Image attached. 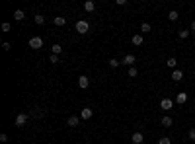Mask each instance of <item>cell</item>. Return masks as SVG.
<instances>
[{"instance_id": "obj_1", "label": "cell", "mask_w": 195, "mask_h": 144, "mask_svg": "<svg viewBox=\"0 0 195 144\" xmlns=\"http://www.w3.org/2000/svg\"><path fill=\"white\" fill-rule=\"evenodd\" d=\"M76 33H80V35H84V33H88L90 31V24L86 20H80V21H76Z\"/></svg>"}, {"instance_id": "obj_2", "label": "cell", "mask_w": 195, "mask_h": 144, "mask_svg": "<svg viewBox=\"0 0 195 144\" xmlns=\"http://www.w3.org/2000/svg\"><path fill=\"white\" fill-rule=\"evenodd\" d=\"M135 62H137V56H135V55H131V53L125 55L123 59H121V64H125V66H129V68L135 66Z\"/></svg>"}, {"instance_id": "obj_3", "label": "cell", "mask_w": 195, "mask_h": 144, "mask_svg": "<svg viewBox=\"0 0 195 144\" xmlns=\"http://www.w3.org/2000/svg\"><path fill=\"white\" fill-rule=\"evenodd\" d=\"M27 119H30V115L27 113H18V117H16V127H26L27 125Z\"/></svg>"}, {"instance_id": "obj_4", "label": "cell", "mask_w": 195, "mask_h": 144, "mask_svg": "<svg viewBox=\"0 0 195 144\" xmlns=\"http://www.w3.org/2000/svg\"><path fill=\"white\" fill-rule=\"evenodd\" d=\"M30 47L33 49V51L41 49V47H43V37H31V39H30Z\"/></svg>"}, {"instance_id": "obj_5", "label": "cell", "mask_w": 195, "mask_h": 144, "mask_svg": "<svg viewBox=\"0 0 195 144\" xmlns=\"http://www.w3.org/2000/svg\"><path fill=\"white\" fill-rule=\"evenodd\" d=\"M172 107H174V99H170V97H164L162 101H160V109H172Z\"/></svg>"}, {"instance_id": "obj_6", "label": "cell", "mask_w": 195, "mask_h": 144, "mask_svg": "<svg viewBox=\"0 0 195 144\" xmlns=\"http://www.w3.org/2000/svg\"><path fill=\"white\" fill-rule=\"evenodd\" d=\"M131 142H133V144H142V142H144V136H142V133H141V131L133 133V136H131Z\"/></svg>"}, {"instance_id": "obj_7", "label": "cell", "mask_w": 195, "mask_h": 144, "mask_svg": "<svg viewBox=\"0 0 195 144\" xmlns=\"http://www.w3.org/2000/svg\"><path fill=\"white\" fill-rule=\"evenodd\" d=\"M78 123H80V117H78V115H72V117H68V121H67V125H68L70 128L78 127Z\"/></svg>"}, {"instance_id": "obj_8", "label": "cell", "mask_w": 195, "mask_h": 144, "mask_svg": "<svg viewBox=\"0 0 195 144\" xmlns=\"http://www.w3.org/2000/svg\"><path fill=\"white\" fill-rule=\"evenodd\" d=\"M92 115H94V111L90 109V107H84V109L80 111V119H84V121H88V119L92 117Z\"/></svg>"}, {"instance_id": "obj_9", "label": "cell", "mask_w": 195, "mask_h": 144, "mask_svg": "<svg viewBox=\"0 0 195 144\" xmlns=\"http://www.w3.org/2000/svg\"><path fill=\"white\" fill-rule=\"evenodd\" d=\"M172 80H174V82H179V80H183V70L176 68L174 72H172Z\"/></svg>"}, {"instance_id": "obj_10", "label": "cell", "mask_w": 195, "mask_h": 144, "mask_svg": "<svg viewBox=\"0 0 195 144\" xmlns=\"http://www.w3.org/2000/svg\"><path fill=\"white\" fill-rule=\"evenodd\" d=\"M78 86H80L82 90H86L90 86V78L88 76H80V78H78Z\"/></svg>"}, {"instance_id": "obj_11", "label": "cell", "mask_w": 195, "mask_h": 144, "mask_svg": "<svg viewBox=\"0 0 195 144\" xmlns=\"http://www.w3.org/2000/svg\"><path fill=\"white\" fill-rule=\"evenodd\" d=\"M187 99H189V96H187L185 92H179L178 96H176V103H185Z\"/></svg>"}, {"instance_id": "obj_12", "label": "cell", "mask_w": 195, "mask_h": 144, "mask_svg": "<svg viewBox=\"0 0 195 144\" xmlns=\"http://www.w3.org/2000/svg\"><path fill=\"white\" fill-rule=\"evenodd\" d=\"M84 10L86 12H94L96 10V2H94V0H86L84 2Z\"/></svg>"}, {"instance_id": "obj_13", "label": "cell", "mask_w": 195, "mask_h": 144, "mask_svg": "<svg viewBox=\"0 0 195 144\" xmlns=\"http://www.w3.org/2000/svg\"><path fill=\"white\" fill-rule=\"evenodd\" d=\"M53 24H55L57 27H63L64 24H67V20H64L63 16H55V20H53Z\"/></svg>"}, {"instance_id": "obj_14", "label": "cell", "mask_w": 195, "mask_h": 144, "mask_svg": "<svg viewBox=\"0 0 195 144\" xmlns=\"http://www.w3.org/2000/svg\"><path fill=\"white\" fill-rule=\"evenodd\" d=\"M160 123H162V127H166V128H168V127H172V125H174V121H172V117H168V115H166V117H162V121H160Z\"/></svg>"}, {"instance_id": "obj_15", "label": "cell", "mask_w": 195, "mask_h": 144, "mask_svg": "<svg viewBox=\"0 0 195 144\" xmlns=\"http://www.w3.org/2000/svg\"><path fill=\"white\" fill-rule=\"evenodd\" d=\"M166 64H168V68H174V70H176V66H178V59H176V56H170V59L166 61Z\"/></svg>"}, {"instance_id": "obj_16", "label": "cell", "mask_w": 195, "mask_h": 144, "mask_svg": "<svg viewBox=\"0 0 195 144\" xmlns=\"http://www.w3.org/2000/svg\"><path fill=\"white\" fill-rule=\"evenodd\" d=\"M31 115H33V117H43V115H45V109H41V107H33Z\"/></svg>"}, {"instance_id": "obj_17", "label": "cell", "mask_w": 195, "mask_h": 144, "mask_svg": "<svg viewBox=\"0 0 195 144\" xmlns=\"http://www.w3.org/2000/svg\"><path fill=\"white\" fill-rule=\"evenodd\" d=\"M33 20H35V24H37V25H43V24H45V16H41V14H35Z\"/></svg>"}, {"instance_id": "obj_18", "label": "cell", "mask_w": 195, "mask_h": 144, "mask_svg": "<svg viewBox=\"0 0 195 144\" xmlns=\"http://www.w3.org/2000/svg\"><path fill=\"white\" fill-rule=\"evenodd\" d=\"M131 41H133V45H142V41H144V39H142V35L137 33V35H133V39H131Z\"/></svg>"}, {"instance_id": "obj_19", "label": "cell", "mask_w": 195, "mask_h": 144, "mask_svg": "<svg viewBox=\"0 0 195 144\" xmlns=\"http://www.w3.org/2000/svg\"><path fill=\"white\" fill-rule=\"evenodd\" d=\"M26 18V14H24V10H16L14 12V20H18V21H21Z\"/></svg>"}, {"instance_id": "obj_20", "label": "cell", "mask_w": 195, "mask_h": 144, "mask_svg": "<svg viewBox=\"0 0 195 144\" xmlns=\"http://www.w3.org/2000/svg\"><path fill=\"white\" fill-rule=\"evenodd\" d=\"M178 18H179V14H178L176 10H170V12H168V20H170V21H176Z\"/></svg>"}, {"instance_id": "obj_21", "label": "cell", "mask_w": 195, "mask_h": 144, "mask_svg": "<svg viewBox=\"0 0 195 144\" xmlns=\"http://www.w3.org/2000/svg\"><path fill=\"white\" fill-rule=\"evenodd\" d=\"M141 31H142V33H150V31H152V25H150V24H146V21H144V24L141 25Z\"/></svg>"}, {"instance_id": "obj_22", "label": "cell", "mask_w": 195, "mask_h": 144, "mask_svg": "<svg viewBox=\"0 0 195 144\" xmlns=\"http://www.w3.org/2000/svg\"><path fill=\"white\" fill-rule=\"evenodd\" d=\"M189 33H191V31H187V29H179V31H178V37H179V39H187V37H189Z\"/></svg>"}, {"instance_id": "obj_23", "label": "cell", "mask_w": 195, "mask_h": 144, "mask_svg": "<svg viewBox=\"0 0 195 144\" xmlns=\"http://www.w3.org/2000/svg\"><path fill=\"white\" fill-rule=\"evenodd\" d=\"M51 51H53V55H61V53H63V47L59 45V43H57V45L51 47Z\"/></svg>"}, {"instance_id": "obj_24", "label": "cell", "mask_w": 195, "mask_h": 144, "mask_svg": "<svg viewBox=\"0 0 195 144\" xmlns=\"http://www.w3.org/2000/svg\"><path fill=\"white\" fill-rule=\"evenodd\" d=\"M107 62H109V66H111V68H117L119 64H121V61H117V59H109Z\"/></svg>"}, {"instance_id": "obj_25", "label": "cell", "mask_w": 195, "mask_h": 144, "mask_svg": "<svg viewBox=\"0 0 195 144\" xmlns=\"http://www.w3.org/2000/svg\"><path fill=\"white\" fill-rule=\"evenodd\" d=\"M137 74H139V70H137V66H131V68H129V76H131V78H135Z\"/></svg>"}, {"instance_id": "obj_26", "label": "cell", "mask_w": 195, "mask_h": 144, "mask_svg": "<svg viewBox=\"0 0 195 144\" xmlns=\"http://www.w3.org/2000/svg\"><path fill=\"white\" fill-rule=\"evenodd\" d=\"M10 29H12V25L8 24V21H4V24H2V31H4V33H8Z\"/></svg>"}, {"instance_id": "obj_27", "label": "cell", "mask_w": 195, "mask_h": 144, "mask_svg": "<svg viewBox=\"0 0 195 144\" xmlns=\"http://www.w3.org/2000/svg\"><path fill=\"white\" fill-rule=\"evenodd\" d=\"M49 62H51V64H57V62H59V55H51V56H49Z\"/></svg>"}, {"instance_id": "obj_28", "label": "cell", "mask_w": 195, "mask_h": 144, "mask_svg": "<svg viewBox=\"0 0 195 144\" xmlns=\"http://www.w3.org/2000/svg\"><path fill=\"white\" fill-rule=\"evenodd\" d=\"M158 144H172V140L168 138V136H162V138L158 140Z\"/></svg>"}, {"instance_id": "obj_29", "label": "cell", "mask_w": 195, "mask_h": 144, "mask_svg": "<svg viewBox=\"0 0 195 144\" xmlns=\"http://www.w3.org/2000/svg\"><path fill=\"white\" fill-rule=\"evenodd\" d=\"M2 49H4V51H10V49H12V45H10L8 41H4V43H2Z\"/></svg>"}, {"instance_id": "obj_30", "label": "cell", "mask_w": 195, "mask_h": 144, "mask_svg": "<svg viewBox=\"0 0 195 144\" xmlns=\"http://www.w3.org/2000/svg\"><path fill=\"white\" fill-rule=\"evenodd\" d=\"M0 142H8V134H6V133L0 134Z\"/></svg>"}, {"instance_id": "obj_31", "label": "cell", "mask_w": 195, "mask_h": 144, "mask_svg": "<svg viewBox=\"0 0 195 144\" xmlns=\"http://www.w3.org/2000/svg\"><path fill=\"white\" fill-rule=\"evenodd\" d=\"M187 134H189L191 140H195V128H189V133H187Z\"/></svg>"}, {"instance_id": "obj_32", "label": "cell", "mask_w": 195, "mask_h": 144, "mask_svg": "<svg viewBox=\"0 0 195 144\" xmlns=\"http://www.w3.org/2000/svg\"><path fill=\"white\" fill-rule=\"evenodd\" d=\"M115 4H117V6H125L127 0H115Z\"/></svg>"}, {"instance_id": "obj_33", "label": "cell", "mask_w": 195, "mask_h": 144, "mask_svg": "<svg viewBox=\"0 0 195 144\" xmlns=\"http://www.w3.org/2000/svg\"><path fill=\"white\" fill-rule=\"evenodd\" d=\"M191 31H195V20L191 21Z\"/></svg>"}, {"instance_id": "obj_34", "label": "cell", "mask_w": 195, "mask_h": 144, "mask_svg": "<svg viewBox=\"0 0 195 144\" xmlns=\"http://www.w3.org/2000/svg\"><path fill=\"white\" fill-rule=\"evenodd\" d=\"M191 35H193V37H195V31H191Z\"/></svg>"}]
</instances>
